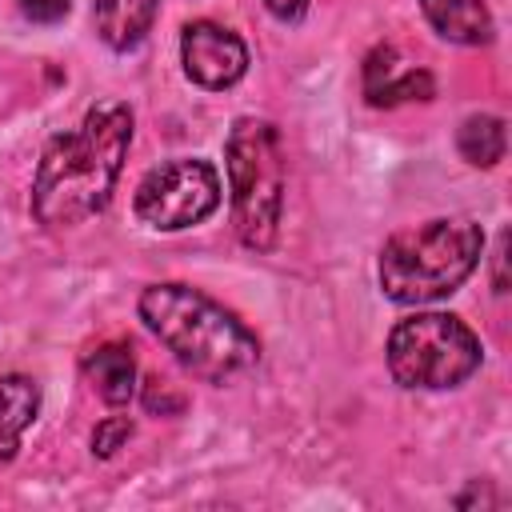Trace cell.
Here are the masks:
<instances>
[{"label":"cell","instance_id":"obj_12","mask_svg":"<svg viewBox=\"0 0 512 512\" xmlns=\"http://www.w3.org/2000/svg\"><path fill=\"white\" fill-rule=\"evenodd\" d=\"M504 120L492 116V112H480V116H468L456 132V148L460 156L472 164V168H492L500 156H504Z\"/></svg>","mask_w":512,"mask_h":512},{"label":"cell","instance_id":"obj_6","mask_svg":"<svg viewBox=\"0 0 512 512\" xmlns=\"http://www.w3.org/2000/svg\"><path fill=\"white\" fill-rule=\"evenodd\" d=\"M220 208V172L200 156H176L144 172L132 212L152 232H180Z\"/></svg>","mask_w":512,"mask_h":512},{"label":"cell","instance_id":"obj_4","mask_svg":"<svg viewBox=\"0 0 512 512\" xmlns=\"http://www.w3.org/2000/svg\"><path fill=\"white\" fill-rule=\"evenodd\" d=\"M224 168L232 188V224L244 248L268 252L284 212V148L268 120L240 116L224 144Z\"/></svg>","mask_w":512,"mask_h":512},{"label":"cell","instance_id":"obj_17","mask_svg":"<svg viewBox=\"0 0 512 512\" xmlns=\"http://www.w3.org/2000/svg\"><path fill=\"white\" fill-rule=\"evenodd\" d=\"M504 240L508 236H500V244H496V268L504 264ZM496 292H504V272H496Z\"/></svg>","mask_w":512,"mask_h":512},{"label":"cell","instance_id":"obj_13","mask_svg":"<svg viewBox=\"0 0 512 512\" xmlns=\"http://www.w3.org/2000/svg\"><path fill=\"white\" fill-rule=\"evenodd\" d=\"M128 440H132V420H128V416H108V420H100L96 432H92V456L108 460V456H116Z\"/></svg>","mask_w":512,"mask_h":512},{"label":"cell","instance_id":"obj_7","mask_svg":"<svg viewBox=\"0 0 512 512\" xmlns=\"http://www.w3.org/2000/svg\"><path fill=\"white\" fill-rule=\"evenodd\" d=\"M180 64L192 84L220 92V88H232L248 72V48L232 28L212 24V20H192L180 32Z\"/></svg>","mask_w":512,"mask_h":512},{"label":"cell","instance_id":"obj_8","mask_svg":"<svg viewBox=\"0 0 512 512\" xmlns=\"http://www.w3.org/2000/svg\"><path fill=\"white\" fill-rule=\"evenodd\" d=\"M156 4L160 0H96L92 4V20H96V36L112 48V52H128L136 48L152 20H156Z\"/></svg>","mask_w":512,"mask_h":512},{"label":"cell","instance_id":"obj_9","mask_svg":"<svg viewBox=\"0 0 512 512\" xmlns=\"http://www.w3.org/2000/svg\"><path fill=\"white\" fill-rule=\"evenodd\" d=\"M84 376L108 408H124L136 392V360L128 344H100L84 356Z\"/></svg>","mask_w":512,"mask_h":512},{"label":"cell","instance_id":"obj_5","mask_svg":"<svg viewBox=\"0 0 512 512\" xmlns=\"http://www.w3.org/2000/svg\"><path fill=\"white\" fill-rule=\"evenodd\" d=\"M388 372L400 388L444 392L464 384L480 368V340L476 332L452 312H416L404 316L388 332Z\"/></svg>","mask_w":512,"mask_h":512},{"label":"cell","instance_id":"obj_1","mask_svg":"<svg viewBox=\"0 0 512 512\" xmlns=\"http://www.w3.org/2000/svg\"><path fill=\"white\" fill-rule=\"evenodd\" d=\"M132 144V108L100 100L68 132H56L32 176V216L44 228H76L108 208Z\"/></svg>","mask_w":512,"mask_h":512},{"label":"cell","instance_id":"obj_3","mask_svg":"<svg viewBox=\"0 0 512 512\" xmlns=\"http://www.w3.org/2000/svg\"><path fill=\"white\" fill-rule=\"evenodd\" d=\"M484 232L464 216L424 220L384 240L376 276L388 300L396 304H432L452 296L480 264Z\"/></svg>","mask_w":512,"mask_h":512},{"label":"cell","instance_id":"obj_2","mask_svg":"<svg viewBox=\"0 0 512 512\" xmlns=\"http://www.w3.org/2000/svg\"><path fill=\"white\" fill-rule=\"evenodd\" d=\"M140 320L176 356V364L208 384H228L260 360L256 332L192 284H148Z\"/></svg>","mask_w":512,"mask_h":512},{"label":"cell","instance_id":"obj_10","mask_svg":"<svg viewBox=\"0 0 512 512\" xmlns=\"http://www.w3.org/2000/svg\"><path fill=\"white\" fill-rule=\"evenodd\" d=\"M428 24L452 40V44H488L492 40V16L484 0H420Z\"/></svg>","mask_w":512,"mask_h":512},{"label":"cell","instance_id":"obj_15","mask_svg":"<svg viewBox=\"0 0 512 512\" xmlns=\"http://www.w3.org/2000/svg\"><path fill=\"white\" fill-rule=\"evenodd\" d=\"M144 404H148V412H156V408H160V416H164V412H176L184 400H180V396H168V384L152 380V384H148V392H144Z\"/></svg>","mask_w":512,"mask_h":512},{"label":"cell","instance_id":"obj_14","mask_svg":"<svg viewBox=\"0 0 512 512\" xmlns=\"http://www.w3.org/2000/svg\"><path fill=\"white\" fill-rule=\"evenodd\" d=\"M16 4H20V12H24L32 24H56V20H64L68 8H72V0H16Z\"/></svg>","mask_w":512,"mask_h":512},{"label":"cell","instance_id":"obj_11","mask_svg":"<svg viewBox=\"0 0 512 512\" xmlns=\"http://www.w3.org/2000/svg\"><path fill=\"white\" fill-rule=\"evenodd\" d=\"M40 412V388L28 376H0V464H8L20 448L24 428Z\"/></svg>","mask_w":512,"mask_h":512},{"label":"cell","instance_id":"obj_16","mask_svg":"<svg viewBox=\"0 0 512 512\" xmlns=\"http://www.w3.org/2000/svg\"><path fill=\"white\" fill-rule=\"evenodd\" d=\"M264 8L276 16V20H284V24H292V20H300L304 16V8H308V0H264Z\"/></svg>","mask_w":512,"mask_h":512}]
</instances>
